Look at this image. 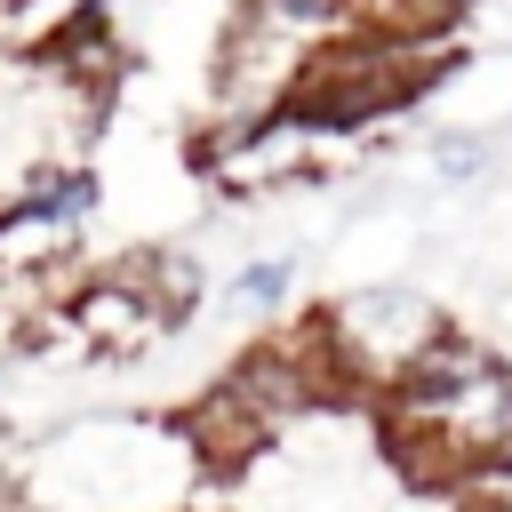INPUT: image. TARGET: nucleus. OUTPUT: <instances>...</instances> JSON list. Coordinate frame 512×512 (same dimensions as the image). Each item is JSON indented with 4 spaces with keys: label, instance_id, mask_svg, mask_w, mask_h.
Masks as SVG:
<instances>
[{
    "label": "nucleus",
    "instance_id": "obj_6",
    "mask_svg": "<svg viewBox=\"0 0 512 512\" xmlns=\"http://www.w3.org/2000/svg\"><path fill=\"white\" fill-rule=\"evenodd\" d=\"M120 272L152 296L160 328H184V320L208 304V264H200L192 248H136V256H120Z\"/></svg>",
    "mask_w": 512,
    "mask_h": 512
},
{
    "label": "nucleus",
    "instance_id": "obj_8",
    "mask_svg": "<svg viewBox=\"0 0 512 512\" xmlns=\"http://www.w3.org/2000/svg\"><path fill=\"white\" fill-rule=\"evenodd\" d=\"M432 160H440V176H480V144L472 136H440Z\"/></svg>",
    "mask_w": 512,
    "mask_h": 512
},
{
    "label": "nucleus",
    "instance_id": "obj_4",
    "mask_svg": "<svg viewBox=\"0 0 512 512\" xmlns=\"http://www.w3.org/2000/svg\"><path fill=\"white\" fill-rule=\"evenodd\" d=\"M96 208H104V176L88 160H24V176L0 192V272L72 264Z\"/></svg>",
    "mask_w": 512,
    "mask_h": 512
},
{
    "label": "nucleus",
    "instance_id": "obj_7",
    "mask_svg": "<svg viewBox=\"0 0 512 512\" xmlns=\"http://www.w3.org/2000/svg\"><path fill=\"white\" fill-rule=\"evenodd\" d=\"M288 296H296V256H248V264L224 280V304H232V312H256V320H272Z\"/></svg>",
    "mask_w": 512,
    "mask_h": 512
},
{
    "label": "nucleus",
    "instance_id": "obj_1",
    "mask_svg": "<svg viewBox=\"0 0 512 512\" xmlns=\"http://www.w3.org/2000/svg\"><path fill=\"white\" fill-rule=\"evenodd\" d=\"M376 400L384 440L416 480H472L512 464V368L464 328H440Z\"/></svg>",
    "mask_w": 512,
    "mask_h": 512
},
{
    "label": "nucleus",
    "instance_id": "obj_3",
    "mask_svg": "<svg viewBox=\"0 0 512 512\" xmlns=\"http://www.w3.org/2000/svg\"><path fill=\"white\" fill-rule=\"evenodd\" d=\"M440 328H448L440 304L416 296V288H400V280L352 288V296H336L328 312H312V336H320V352H328V368H336L344 392H384Z\"/></svg>",
    "mask_w": 512,
    "mask_h": 512
},
{
    "label": "nucleus",
    "instance_id": "obj_2",
    "mask_svg": "<svg viewBox=\"0 0 512 512\" xmlns=\"http://www.w3.org/2000/svg\"><path fill=\"white\" fill-rule=\"evenodd\" d=\"M328 392H344V384H336V368H328V352H320V336H312V320H304V336H264V344H248V352L200 392V408L184 416V448L224 472V464L272 448V440H280L296 416H312Z\"/></svg>",
    "mask_w": 512,
    "mask_h": 512
},
{
    "label": "nucleus",
    "instance_id": "obj_5",
    "mask_svg": "<svg viewBox=\"0 0 512 512\" xmlns=\"http://www.w3.org/2000/svg\"><path fill=\"white\" fill-rule=\"evenodd\" d=\"M56 328H72V344H80V352H104V360H128V352H144L152 336H168L160 312H152V296H144L120 264H112V272H80Z\"/></svg>",
    "mask_w": 512,
    "mask_h": 512
}]
</instances>
